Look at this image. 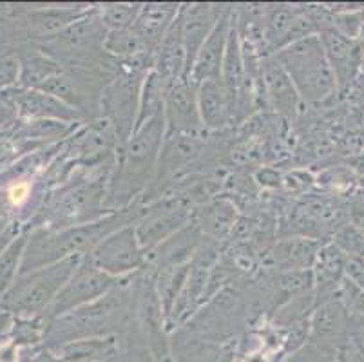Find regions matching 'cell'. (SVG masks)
Listing matches in <instances>:
<instances>
[{"instance_id":"cell-1","label":"cell","mask_w":364,"mask_h":362,"mask_svg":"<svg viewBox=\"0 0 364 362\" xmlns=\"http://www.w3.org/2000/svg\"><path fill=\"white\" fill-rule=\"evenodd\" d=\"M167 138L164 115L141 125L117 149V161L107 181L105 208L109 214L140 203L156 178L160 154Z\"/></svg>"},{"instance_id":"cell-2","label":"cell","mask_w":364,"mask_h":362,"mask_svg":"<svg viewBox=\"0 0 364 362\" xmlns=\"http://www.w3.org/2000/svg\"><path fill=\"white\" fill-rule=\"evenodd\" d=\"M114 161L117 158L91 167L76 169L62 187L46 196L41 211L36 212L29 223V230L33 228L60 230V228L92 223L107 215L105 194H107V181Z\"/></svg>"},{"instance_id":"cell-3","label":"cell","mask_w":364,"mask_h":362,"mask_svg":"<svg viewBox=\"0 0 364 362\" xmlns=\"http://www.w3.org/2000/svg\"><path fill=\"white\" fill-rule=\"evenodd\" d=\"M134 275L122 279L109 294L75 312L48 319L44 346L58 350L64 344L89 337H111L127 334L132 324Z\"/></svg>"},{"instance_id":"cell-4","label":"cell","mask_w":364,"mask_h":362,"mask_svg":"<svg viewBox=\"0 0 364 362\" xmlns=\"http://www.w3.org/2000/svg\"><path fill=\"white\" fill-rule=\"evenodd\" d=\"M141 214V201L120 212L104 215L92 223L78 227L60 228H33L29 230L28 247L24 252L21 274L49 267L69 257H85L114 230L127 225H134Z\"/></svg>"},{"instance_id":"cell-5","label":"cell","mask_w":364,"mask_h":362,"mask_svg":"<svg viewBox=\"0 0 364 362\" xmlns=\"http://www.w3.org/2000/svg\"><path fill=\"white\" fill-rule=\"evenodd\" d=\"M272 56L289 75L303 104H323L339 92L336 75L321 44L319 35L294 42L274 53Z\"/></svg>"},{"instance_id":"cell-6","label":"cell","mask_w":364,"mask_h":362,"mask_svg":"<svg viewBox=\"0 0 364 362\" xmlns=\"http://www.w3.org/2000/svg\"><path fill=\"white\" fill-rule=\"evenodd\" d=\"M82 257H69L49 267L21 274L13 287L0 297V308L13 317H48L55 299Z\"/></svg>"},{"instance_id":"cell-7","label":"cell","mask_w":364,"mask_h":362,"mask_svg":"<svg viewBox=\"0 0 364 362\" xmlns=\"http://www.w3.org/2000/svg\"><path fill=\"white\" fill-rule=\"evenodd\" d=\"M107 33L97 4H92L87 15L38 48L58 60L64 68H102L117 71L118 64L105 55L104 49Z\"/></svg>"},{"instance_id":"cell-8","label":"cell","mask_w":364,"mask_h":362,"mask_svg":"<svg viewBox=\"0 0 364 362\" xmlns=\"http://www.w3.org/2000/svg\"><path fill=\"white\" fill-rule=\"evenodd\" d=\"M250 321L252 314L245 294L237 287L228 284L208 299L181 328L205 341L225 344L236 343Z\"/></svg>"},{"instance_id":"cell-9","label":"cell","mask_w":364,"mask_h":362,"mask_svg":"<svg viewBox=\"0 0 364 362\" xmlns=\"http://www.w3.org/2000/svg\"><path fill=\"white\" fill-rule=\"evenodd\" d=\"M151 71H141L129 65H118L114 75L102 91L100 118L111 125L118 139V147L124 145L138 125L140 100L144 82Z\"/></svg>"},{"instance_id":"cell-10","label":"cell","mask_w":364,"mask_h":362,"mask_svg":"<svg viewBox=\"0 0 364 362\" xmlns=\"http://www.w3.org/2000/svg\"><path fill=\"white\" fill-rule=\"evenodd\" d=\"M194 207L185 196H161L141 203V214L134 223L141 247L151 254L165 239L193 223Z\"/></svg>"},{"instance_id":"cell-11","label":"cell","mask_w":364,"mask_h":362,"mask_svg":"<svg viewBox=\"0 0 364 362\" xmlns=\"http://www.w3.org/2000/svg\"><path fill=\"white\" fill-rule=\"evenodd\" d=\"M89 257L102 272L117 281L132 277L149 267V254L141 247L134 225H127L109 234Z\"/></svg>"},{"instance_id":"cell-12","label":"cell","mask_w":364,"mask_h":362,"mask_svg":"<svg viewBox=\"0 0 364 362\" xmlns=\"http://www.w3.org/2000/svg\"><path fill=\"white\" fill-rule=\"evenodd\" d=\"M118 281L105 272H102L97 265L92 263L91 257L85 255L75 268L71 277L68 279L65 287L55 299L51 310H49L48 319L60 317V315L75 312L82 307L95 303L98 299L104 297L105 294L117 287Z\"/></svg>"},{"instance_id":"cell-13","label":"cell","mask_w":364,"mask_h":362,"mask_svg":"<svg viewBox=\"0 0 364 362\" xmlns=\"http://www.w3.org/2000/svg\"><path fill=\"white\" fill-rule=\"evenodd\" d=\"M309 328V344L337 358L348 341L352 315L341 297L328 299L316 304L310 315Z\"/></svg>"},{"instance_id":"cell-14","label":"cell","mask_w":364,"mask_h":362,"mask_svg":"<svg viewBox=\"0 0 364 362\" xmlns=\"http://www.w3.org/2000/svg\"><path fill=\"white\" fill-rule=\"evenodd\" d=\"M167 136H207L198 104V85L183 78L168 85L164 107Z\"/></svg>"},{"instance_id":"cell-15","label":"cell","mask_w":364,"mask_h":362,"mask_svg":"<svg viewBox=\"0 0 364 362\" xmlns=\"http://www.w3.org/2000/svg\"><path fill=\"white\" fill-rule=\"evenodd\" d=\"M230 6L225 4H205V2H193V4H180V11L176 16V24L180 28L183 38L185 51L188 60V73L193 68L198 51L205 44V40L213 33L218 20Z\"/></svg>"},{"instance_id":"cell-16","label":"cell","mask_w":364,"mask_h":362,"mask_svg":"<svg viewBox=\"0 0 364 362\" xmlns=\"http://www.w3.org/2000/svg\"><path fill=\"white\" fill-rule=\"evenodd\" d=\"M234 26V6L223 13L218 24L214 26L213 33L205 40V44L198 51L196 58L193 62V68L188 73V80H193L194 84L200 85L208 80H220L221 71H223L225 55H227L228 38L232 33Z\"/></svg>"},{"instance_id":"cell-17","label":"cell","mask_w":364,"mask_h":362,"mask_svg":"<svg viewBox=\"0 0 364 362\" xmlns=\"http://www.w3.org/2000/svg\"><path fill=\"white\" fill-rule=\"evenodd\" d=\"M323 245L324 241L304 238V235H287L277 239L267 250V261H264L267 270H312Z\"/></svg>"},{"instance_id":"cell-18","label":"cell","mask_w":364,"mask_h":362,"mask_svg":"<svg viewBox=\"0 0 364 362\" xmlns=\"http://www.w3.org/2000/svg\"><path fill=\"white\" fill-rule=\"evenodd\" d=\"M21 119H56L65 124H85L80 112L41 89H11Z\"/></svg>"},{"instance_id":"cell-19","label":"cell","mask_w":364,"mask_h":362,"mask_svg":"<svg viewBox=\"0 0 364 362\" xmlns=\"http://www.w3.org/2000/svg\"><path fill=\"white\" fill-rule=\"evenodd\" d=\"M205 235L194 223H188L176 234L165 239L164 243L158 245L154 250L149 254V267L154 270L161 268L185 267L193 261L198 248L203 243Z\"/></svg>"},{"instance_id":"cell-20","label":"cell","mask_w":364,"mask_h":362,"mask_svg":"<svg viewBox=\"0 0 364 362\" xmlns=\"http://www.w3.org/2000/svg\"><path fill=\"white\" fill-rule=\"evenodd\" d=\"M348 255L341 252L333 243H324L314 263V294L316 304L339 297L341 284L344 281V267Z\"/></svg>"},{"instance_id":"cell-21","label":"cell","mask_w":364,"mask_h":362,"mask_svg":"<svg viewBox=\"0 0 364 362\" xmlns=\"http://www.w3.org/2000/svg\"><path fill=\"white\" fill-rule=\"evenodd\" d=\"M236 343H210L188 334L183 328L172 331L174 362H234Z\"/></svg>"},{"instance_id":"cell-22","label":"cell","mask_w":364,"mask_h":362,"mask_svg":"<svg viewBox=\"0 0 364 362\" xmlns=\"http://www.w3.org/2000/svg\"><path fill=\"white\" fill-rule=\"evenodd\" d=\"M198 104L205 131H221L234 122V105L223 82L208 80L198 85Z\"/></svg>"},{"instance_id":"cell-23","label":"cell","mask_w":364,"mask_h":362,"mask_svg":"<svg viewBox=\"0 0 364 362\" xmlns=\"http://www.w3.org/2000/svg\"><path fill=\"white\" fill-rule=\"evenodd\" d=\"M180 4L174 2H149L141 4L140 15L136 22L132 26L134 33L144 40V44L154 53H158V48L164 42L165 35L172 28L176 20Z\"/></svg>"},{"instance_id":"cell-24","label":"cell","mask_w":364,"mask_h":362,"mask_svg":"<svg viewBox=\"0 0 364 362\" xmlns=\"http://www.w3.org/2000/svg\"><path fill=\"white\" fill-rule=\"evenodd\" d=\"M261 80H263V87L267 91L268 100L272 102L274 109L283 116L296 115L301 98L294 89L289 75L284 73V69L272 55L261 60Z\"/></svg>"},{"instance_id":"cell-25","label":"cell","mask_w":364,"mask_h":362,"mask_svg":"<svg viewBox=\"0 0 364 362\" xmlns=\"http://www.w3.org/2000/svg\"><path fill=\"white\" fill-rule=\"evenodd\" d=\"M193 223L200 228L205 238L216 239L221 243L236 228L237 208L227 198L213 199L208 203L194 207Z\"/></svg>"},{"instance_id":"cell-26","label":"cell","mask_w":364,"mask_h":362,"mask_svg":"<svg viewBox=\"0 0 364 362\" xmlns=\"http://www.w3.org/2000/svg\"><path fill=\"white\" fill-rule=\"evenodd\" d=\"M80 125L82 124L56 122V119H21L9 136L31 145L35 151H41V149L64 144Z\"/></svg>"},{"instance_id":"cell-27","label":"cell","mask_w":364,"mask_h":362,"mask_svg":"<svg viewBox=\"0 0 364 362\" xmlns=\"http://www.w3.org/2000/svg\"><path fill=\"white\" fill-rule=\"evenodd\" d=\"M15 53L21 60V84L24 89H41L46 82L65 71L64 65L38 46H21Z\"/></svg>"},{"instance_id":"cell-28","label":"cell","mask_w":364,"mask_h":362,"mask_svg":"<svg viewBox=\"0 0 364 362\" xmlns=\"http://www.w3.org/2000/svg\"><path fill=\"white\" fill-rule=\"evenodd\" d=\"M122 351V335L78 339L64 344L55 353L62 362H117Z\"/></svg>"},{"instance_id":"cell-29","label":"cell","mask_w":364,"mask_h":362,"mask_svg":"<svg viewBox=\"0 0 364 362\" xmlns=\"http://www.w3.org/2000/svg\"><path fill=\"white\" fill-rule=\"evenodd\" d=\"M154 71L164 76L168 84L180 82L188 78V60L185 51L183 38H181L180 28L176 20L168 33L165 35L164 42L160 44L156 53V62H154Z\"/></svg>"},{"instance_id":"cell-30","label":"cell","mask_w":364,"mask_h":362,"mask_svg":"<svg viewBox=\"0 0 364 362\" xmlns=\"http://www.w3.org/2000/svg\"><path fill=\"white\" fill-rule=\"evenodd\" d=\"M152 270H154V268H152ZM187 275H188V265H185V267L154 270L156 290H158V295H160L165 317H167V324L172 312H174V308H176L178 301H180L181 294H183L185 283H187Z\"/></svg>"},{"instance_id":"cell-31","label":"cell","mask_w":364,"mask_h":362,"mask_svg":"<svg viewBox=\"0 0 364 362\" xmlns=\"http://www.w3.org/2000/svg\"><path fill=\"white\" fill-rule=\"evenodd\" d=\"M28 239L29 228H22L0 254V295H4L21 275Z\"/></svg>"},{"instance_id":"cell-32","label":"cell","mask_w":364,"mask_h":362,"mask_svg":"<svg viewBox=\"0 0 364 362\" xmlns=\"http://www.w3.org/2000/svg\"><path fill=\"white\" fill-rule=\"evenodd\" d=\"M168 82L161 75H158L154 69L147 75L144 82V89H141V100H140V116H138V125H145L147 122L154 119L156 116L164 115L165 107V95H167Z\"/></svg>"},{"instance_id":"cell-33","label":"cell","mask_w":364,"mask_h":362,"mask_svg":"<svg viewBox=\"0 0 364 362\" xmlns=\"http://www.w3.org/2000/svg\"><path fill=\"white\" fill-rule=\"evenodd\" d=\"M97 8L105 29L118 31V29H129L134 26L138 15H140L141 4L138 2H107V4H97Z\"/></svg>"},{"instance_id":"cell-34","label":"cell","mask_w":364,"mask_h":362,"mask_svg":"<svg viewBox=\"0 0 364 362\" xmlns=\"http://www.w3.org/2000/svg\"><path fill=\"white\" fill-rule=\"evenodd\" d=\"M46 326H48V317H44V315H38V317H13L9 341L18 348L42 344L44 343Z\"/></svg>"},{"instance_id":"cell-35","label":"cell","mask_w":364,"mask_h":362,"mask_svg":"<svg viewBox=\"0 0 364 362\" xmlns=\"http://www.w3.org/2000/svg\"><path fill=\"white\" fill-rule=\"evenodd\" d=\"M117 362H156L134 324H131L127 334L122 335V351Z\"/></svg>"},{"instance_id":"cell-36","label":"cell","mask_w":364,"mask_h":362,"mask_svg":"<svg viewBox=\"0 0 364 362\" xmlns=\"http://www.w3.org/2000/svg\"><path fill=\"white\" fill-rule=\"evenodd\" d=\"M330 243L336 245L341 252L353 257H364V234L352 223H346L332 235Z\"/></svg>"},{"instance_id":"cell-37","label":"cell","mask_w":364,"mask_h":362,"mask_svg":"<svg viewBox=\"0 0 364 362\" xmlns=\"http://www.w3.org/2000/svg\"><path fill=\"white\" fill-rule=\"evenodd\" d=\"M21 84V60L16 53L0 58V92H8Z\"/></svg>"},{"instance_id":"cell-38","label":"cell","mask_w":364,"mask_h":362,"mask_svg":"<svg viewBox=\"0 0 364 362\" xmlns=\"http://www.w3.org/2000/svg\"><path fill=\"white\" fill-rule=\"evenodd\" d=\"M18 122H21V112L16 107L13 92H0V138L11 134Z\"/></svg>"},{"instance_id":"cell-39","label":"cell","mask_w":364,"mask_h":362,"mask_svg":"<svg viewBox=\"0 0 364 362\" xmlns=\"http://www.w3.org/2000/svg\"><path fill=\"white\" fill-rule=\"evenodd\" d=\"M16 362H62V358L44 344H36V346L18 348Z\"/></svg>"},{"instance_id":"cell-40","label":"cell","mask_w":364,"mask_h":362,"mask_svg":"<svg viewBox=\"0 0 364 362\" xmlns=\"http://www.w3.org/2000/svg\"><path fill=\"white\" fill-rule=\"evenodd\" d=\"M22 156L24 154L21 152L15 139L9 138V136L0 138V176L8 172Z\"/></svg>"},{"instance_id":"cell-41","label":"cell","mask_w":364,"mask_h":362,"mask_svg":"<svg viewBox=\"0 0 364 362\" xmlns=\"http://www.w3.org/2000/svg\"><path fill=\"white\" fill-rule=\"evenodd\" d=\"M344 279L364 290V257H353V255L346 257Z\"/></svg>"},{"instance_id":"cell-42","label":"cell","mask_w":364,"mask_h":362,"mask_svg":"<svg viewBox=\"0 0 364 362\" xmlns=\"http://www.w3.org/2000/svg\"><path fill=\"white\" fill-rule=\"evenodd\" d=\"M13 227H18V225L15 223V218H13V212L9 208L8 201L4 199V196L0 194V234H4V232H8Z\"/></svg>"},{"instance_id":"cell-43","label":"cell","mask_w":364,"mask_h":362,"mask_svg":"<svg viewBox=\"0 0 364 362\" xmlns=\"http://www.w3.org/2000/svg\"><path fill=\"white\" fill-rule=\"evenodd\" d=\"M18 358V346L11 341L0 344V362H16Z\"/></svg>"},{"instance_id":"cell-44","label":"cell","mask_w":364,"mask_h":362,"mask_svg":"<svg viewBox=\"0 0 364 362\" xmlns=\"http://www.w3.org/2000/svg\"><path fill=\"white\" fill-rule=\"evenodd\" d=\"M21 230H22L21 227H13V228H9L8 232H4V234H0V254L4 252V248L11 243V239L15 238V235L18 234Z\"/></svg>"},{"instance_id":"cell-45","label":"cell","mask_w":364,"mask_h":362,"mask_svg":"<svg viewBox=\"0 0 364 362\" xmlns=\"http://www.w3.org/2000/svg\"><path fill=\"white\" fill-rule=\"evenodd\" d=\"M8 53H15V49L9 46V42L6 40V36L0 33V58H2L4 55H8Z\"/></svg>"},{"instance_id":"cell-46","label":"cell","mask_w":364,"mask_h":362,"mask_svg":"<svg viewBox=\"0 0 364 362\" xmlns=\"http://www.w3.org/2000/svg\"><path fill=\"white\" fill-rule=\"evenodd\" d=\"M0 297H2V295H0Z\"/></svg>"},{"instance_id":"cell-47","label":"cell","mask_w":364,"mask_h":362,"mask_svg":"<svg viewBox=\"0 0 364 362\" xmlns=\"http://www.w3.org/2000/svg\"><path fill=\"white\" fill-rule=\"evenodd\" d=\"M2 138H4V136H2Z\"/></svg>"}]
</instances>
